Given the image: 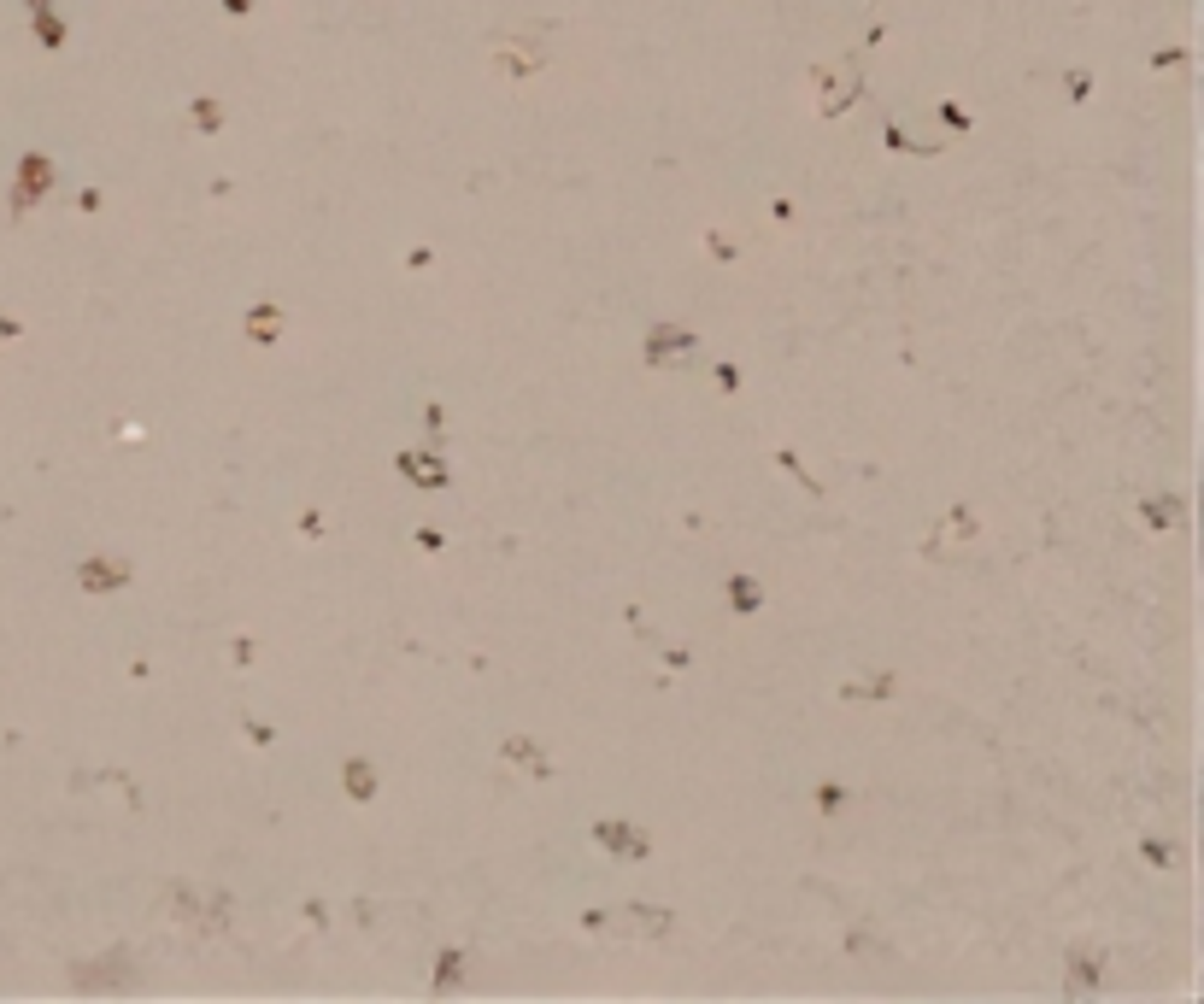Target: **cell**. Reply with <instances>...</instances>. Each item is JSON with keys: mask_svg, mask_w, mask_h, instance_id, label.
I'll list each match as a JSON object with an SVG mask.
<instances>
[{"mask_svg": "<svg viewBox=\"0 0 1204 1004\" xmlns=\"http://www.w3.org/2000/svg\"><path fill=\"white\" fill-rule=\"evenodd\" d=\"M47 189H54V159H47V153H24L18 159V189H12V212L35 206Z\"/></svg>", "mask_w": 1204, "mask_h": 1004, "instance_id": "1", "label": "cell"}, {"mask_svg": "<svg viewBox=\"0 0 1204 1004\" xmlns=\"http://www.w3.org/2000/svg\"><path fill=\"white\" fill-rule=\"evenodd\" d=\"M593 846L617 852V858H647V834L629 823H593Z\"/></svg>", "mask_w": 1204, "mask_h": 1004, "instance_id": "2", "label": "cell"}, {"mask_svg": "<svg viewBox=\"0 0 1204 1004\" xmlns=\"http://www.w3.org/2000/svg\"><path fill=\"white\" fill-rule=\"evenodd\" d=\"M670 353H693V329L658 324V329L647 335V365H670Z\"/></svg>", "mask_w": 1204, "mask_h": 1004, "instance_id": "3", "label": "cell"}, {"mask_svg": "<svg viewBox=\"0 0 1204 1004\" xmlns=\"http://www.w3.org/2000/svg\"><path fill=\"white\" fill-rule=\"evenodd\" d=\"M77 581L89 593H106V588H123L130 581V564H118V558H89V564L77 570Z\"/></svg>", "mask_w": 1204, "mask_h": 1004, "instance_id": "4", "label": "cell"}, {"mask_svg": "<svg viewBox=\"0 0 1204 1004\" xmlns=\"http://www.w3.org/2000/svg\"><path fill=\"white\" fill-rule=\"evenodd\" d=\"M394 464H400V476H412L417 488H441L446 482V464H436V453H400Z\"/></svg>", "mask_w": 1204, "mask_h": 1004, "instance_id": "5", "label": "cell"}, {"mask_svg": "<svg viewBox=\"0 0 1204 1004\" xmlns=\"http://www.w3.org/2000/svg\"><path fill=\"white\" fill-rule=\"evenodd\" d=\"M341 781H347V799H370V793H377V770H370L365 758H347Z\"/></svg>", "mask_w": 1204, "mask_h": 1004, "instance_id": "6", "label": "cell"}, {"mask_svg": "<svg viewBox=\"0 0 1204 1004\" xmlns=\"http://www.w3.org/2000/svg\"><path fill=\"white\" fill-rule=\"evenodd\" d=\"M247 335H253V341H277V335H282V312H277V306H253V312H247Z\"/></svg>", "mask_w": 1204, "mask_h": 1004, "instance_id": "7", "label": "cell"}, {"mask_svg": "<svg viewBox=\"0 0 1204 1004\" xmlns=\"http://www.w3.org/2000/svg\"><path fill=\"white\" fill-rule=\"evenodd\" d=\"M729 605H735V611H759V605H764V588H759L752 576H729Z\"/></svg>", "mask_w": 1204, "mask_h": 1004, "instance_id": "8", "label": "cell"}, {"mask_svg": "<svg viewBox=\"0 0 1204 1004\" xmlns=\"http://www.w3.org/2000/svg\"><path fill=\"white\" fill-rule=\"evenodd\" d=\"M118 963H123V958H106L101 970H77V987H83V993H89V987H123V981H130V975H112V970H118Z\"/></svg>", "mask_w": 1204, "mask_h": 1004, "instance_id": "9", "label": "cell"}, {"mask_svg": "<svg viewBox=\"0 0 1204 1004\" xmlns=\"http://www.w3.org/2000/svg\"><path fill=\"white\" fill-rule=\"evenodd\" d=\"M505 758H517V764H529V775H541V781H547V775H553V764H547V758H541V752H535V746H529V740H505Z\"/></svg>", "mask_w": 1204, "mask_h": 1004, "instance_id": "10", "label": "cell"}, {"mask_svg": "<svg viewBox=\"0 0 1204 1004\" xmlns=\"http://www.w3.org/2000/svg\"><path fill=\"white\" fill-rule=\"evenodd\" d=\"M171 904H177L182 916H194V892H189V887H177V892H171ZM206 916H212V922L223 928V916H230V899H212V904H206Z\"/></svg>", "mask_w": 1204, "mask_h": 1004, "instance_id": "11", "label": "cell"}, {"mask_svg": "<svg viewBox=\"0 0 1204 1004\" xmlns=\"http://www.w3.org/2000/svg\"><path fill=\"white\" fill-rule=\"evenodd\" d=\"M1070 975L1075 987H1099V951H1070Z\"/></svg>", "mask_w": 1204, "mask_h": 1004, "instance_id": "12", "label": "cell"}, {"mask_svg": "<svg viewBox=\"0 0 1204 1004\" xmlns=\"http://www.w3.org/2000/svg\"><path fill=\"white\" fill-rule=\"evenodd\" d=\"M629 922H641L647 934H664V928L676 922V916H670V911H652V904H629Z\"/></svg>", "mask_w": 1204, "mask_h": 1004, "instance_id": "13", "label": "cell"}, {"mask_svg": "<svg viewBox=\"0 0 1204 1004\" xmlns=\"http://www.w3.org/2000/svg\"><path fill=\"white\" fill-rule=\"evenodd\" d=\"M458 970H465V958H458V951H441V963H436V987H458Z\"/></svg>", "mask_w": 1204, "mask_h": 1004, "instance_id": "14", "label": "cell"}, {"mask_svg": "<svg viewBox=\"0 0 1204 1004\" xmlns=\"http://www.w3.org/2000/svg\"><path fill=\"white\" fill-rule=\"evenodd\" d=\"M194 123H201V130L212 135L218 123H223V106H218V101H194Z\"/></svg>", "mask_w": 1204, "mask_h": 1004, "instance_id": "15", "label": "cell"}, {"mask_svg": "<svg viewBox=\"0 0 1204 1004\" xmlns=\"http://www.w3.org/2000/svg\"><path fill=\"white\" fill-rule=\"evenodd\" d=\"M35 30H42V42H47V47H59V42H65V24H59V18H47V12L35 18Z\"/></svg>", "mask_w": 1204, "mask_h": 1004, "instance_id": "16", "label": "cell"}, {"mask_svg": "<svg viewBox=\"0 0 1204 1004\" xmlns=\"http://www.w3.org/2000/svg\"><path fill=\"white\" fill-rule=\"evenodd\" d=\"M1146 523H1175V500H1146Z\"/></svg>", "mask_w": 1204, "mask_h": 1004, "instance_id": "17", "label": "cell"}, {"mask_svg": "<svg viewBox=\"0 0 1204 1004\" xmlns=\"http://www.w3.org/2000/svg\"><path fill=\"white\" fill-rule=\"evenodd\" d=\"M241 728H247V735H253V746H270V728H265V723H253V716H241Z\"/></svg>", "mask_w": 1204, "mask_h": 1004, "instance_id": "18", "label": "cell"}, {"mask_svg": "<svg viewBox=\"0 0 1204 1004\" xmlns=\"http://www.w3.org/2000/svg\"><path fill=\"white\" fill-rule=\"evenodd\" d=\"M840 799H847L840 787H817V804H823V811H840Z\"/></svg>", "mask_w": 1204, "mask_h": 1004, "instance_id": "19", "label": "cell"}, {"mask_svg": "<svg viewBox=\"0 0 1204 1004\" xmlns=\"http://www.w3.org/2000/svg\"><path fill=\"white\" fill-rule=\"evenodd\" d=\"M30 6H42V0H30Z\"/></svg>", "mask_w": 1204, "mask_h": 1004, "instance_id": "20", "label": "cell"}]
</instances>
